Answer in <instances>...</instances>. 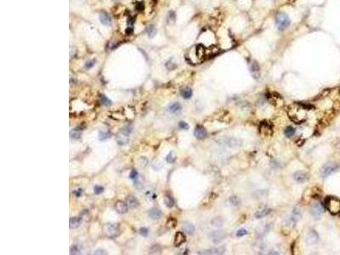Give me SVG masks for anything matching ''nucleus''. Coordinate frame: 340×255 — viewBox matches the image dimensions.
Wrapping results in <instances>:
<instances>
[{
    "label": "nucleus",
    "instance_id": "37998d69",
    "mask_svg": "<svg viewBox=\"0 0 340 255\" xmlns=\"http://www.w3.org/2000/svg\"><path fill=\"white\" fill-rule=\"evenodd\" d=\"M94 63H95V61H88L86 63V68L87 69H89V68H91L92 66L94 65Z\"/></svg>",
    "mask_w": 340,
    "mask_h": 255
},
{
    "label": "nucleus",
    "instance_id": "aec40b11",
    "mask_svg": "<svg viewBox=\"0 0 340 255\" xmlns=\"http://www.w3.org/2000/svg\"><path fill=\"white\" fill-rule=\"evenodd\" d=\"M82 220L78 217H71L69 220V226L71 229H76L79 227Z\"/></svg>",
    "mask_w": 340,
    "mask_h": 255
},
{
    "label": "nucleus",
    "instance_id": "7ed1b4c3",
    "mask_svg": "<svg viewBox=\"0 0 340 255\" xmlns=\"http://www.w3.org/2000/svg\"><path fill=\"white\" fill-rule=\"evenodd\" d=\"M326 206L328 211L332 214H340V200L333 197H329L326 199Z\"/></svg>",
    "mask_w": 340,
    "mask_h": 255
},
{
    "label": "nucleus",
    "instance_id": "6ab92c4d",
    "mask_svg": "<svg viewBox=\"0 0 340 255\" xmlns=\"http://www.w3.org/2000/svg\"><path fill=\"white\" fill-rule=\"evenodd\" d=\"M149 216H150V219H152V220H159L160 218L162 217V211L160 209H158V208H157V207H153L149 212Z\"/></svg>",
    "mask_w": 340,
    "mask_h": 255
},
{
    "label": "nucleus",
    "instance_id": "dca6fc26",
    "mask_svg": "<svg viewBox=\"0 0 340 255\" xmlns=\"http://www.w3.org/2000/svg\"><path fill=\"white\" fill-rule=\"evenodd\" d=\"M186 236L183 232H177L174 237V245L175 246H180L186 242Z\"/></svg>",
    "mask_w": 340,
    "mask_h": 255
},
{
    "label": "nucleus",
    "instance_id": "473e14b6",
    "mask_svg": "<svg viewBox=\"0 0 340 255\" xmlns=\"http://www.w3.org/2000/svg\"><path fill=\"white\" fill-rule=\"evenodd\" d=\"M70 135H71V138H72V139H78L81 136V131L78 130V129H73V130L71 131Z\"/></svg>",
    "mask_w": 340,
    "mask_h": 255
},
{
    "label": "nucleus",
    "instance_id": "6e6552de",
    "mask_svg": "<svg viewBox=\"0 0 340 255\" xmlns=\"http://www.w3.org/2000/svg\"><path fill=\"white\" fill-rule=\"evenodd\" d=\"M225 236H226L225 233L222 230H214V231H212L209 235L213 242H214L215 244H218V243L222 242L225 239Z\"/></svg>",
    "mask_w": 340,
    "mask_h": 255
},
{
    "label": "nucleus",
    "instance_id": "9b49d317",
    "mask_svg": "<svg viewBox=\"0 0 340 255\" xmlns=\"http://www.w3.org/2000/svg\"><path fill=\"white\" fill-rule=\"evenodd\" d=\"M293 179L298 183H305V181L308 180L309 177L304 171H297L293 174Z\"/></svg>",
    "mask_w": 340,
    "mask_h": 255
},
{
    "label": "nucleus",
    "instance_id": "f3484780",
    "mask_svg": "<svg viewBox=\"0 0 340 255\" xmlns=\"http://www.w3.org/2000/svg\"><path fill=\"white\" fill-rule=\"evenodd\" d=\"M126 203L128 205V208L130 209H134L135 207H137L139 206V202L136 198L133 196H129L127 199H126Z\"/></svg>",
    "mask_w": 340,
    "mask_h": 255
},
{
    "label": "nucleus",
    "instance_id": "7c9ffc66",
    "mask_svg": "<svg viewBox=\"0 0 340 255\" xmlns=\"http://www.w3.org/2000/svg\"><path fill=\"white\" fill-rule=\"evenodd\" d=\"M247 233H248V231H247V229L242 228V229H239L236 232V236L237 237H244V236L247 235Z\"/></svg>",
    "mask_w": 340,
    "mask_h": 255
},
{
    "label": "nucleus",
    "instance_id": "4c0bfd02",
    "mask_svg": "<svg viewBox=\"0 0 340 255\" xmlns=\"http://www.w3.org/2000/svg\"><path fill=\"white\" fill-rule=\"evenodd\" d=\"M212 224L215 226H221L223 224V220H221L220 218H215L212 220Z\"/></svg>",
    "mask_w": 340,
    "mask_h": 255
},
{
    "label": "nucleus",
    "instance_id": "c9c22d12",
    "mask_svg": "<svg viewBox=\"0 0 340 255\" xmlns=\"http://www.w3.org/2000/svg\"><path fill=\"white\" fill-rule=\"evenodd\" d=\"M140 233L141 236L146 237L148 236V234H149V230H148L147 228H146V227H141V228L140 229Z\"/></svg>",
    "mask_w": 340,
    "mask_h": 255
},
{
    "label": "nucleus",
    "instance_id": "4468645a",
    "mask_svg": "<svg viewBox=\"0 0 340 255\" xmlns=\"http://www.w3.org/2000/svg\"><path fill=\"white\" fill-rule=\"evenodd\" d=\"M259 130H260V132L262 133L264 135H265V136H267V135H271V134H272L271 128H270V126H269V124L266 123V122H263V123H261L260 127H259Z\"/></svg>",
    "mask_w": 340,
    "mask_h": 255
},
{
    "label": "nucleus",
    "instance_id": "1a4fd4ad",
    "mask_svg": "<svg viewBox=\"0 0 340 255\" xmlns=\"http://www.w3.org/2000/svg\"><path fill=\"white\" fill-rule=\"evenodd\" d=\"M318 241H319V235L317 234L316 231H315V230H310L309 233L306 235L305 242H306V243L309 244V245L315 244Z\"/></svg>",
    "mask_w": 340,
    "mask_h": 255
},
{
    "label": "nucleus",
    "instance_id": "20e7f679",
    "mask_svg": "<svg viewBox=\"0 0 340 255\" xmlns=\"http://www.w3.org/2000/svg\"><path fill=\"white\" fill-rule=\"evenodd\" d=\"M290 19L286 14L279 13L276 16V24L279 30H284L290 25Z\"/></svg>",
    "mask_w": 340,
    "mask_h": 255
},
{
    "label": "nucleus",
    "instance_id": "0eeeda50",
    "mask_svg": "<svg viewBox=\"0 0 340 255\" xmlns=\"http://www.w3.org/2000/svg\"><path fill=\"white\" fill-rule=\"evenodd\" d=\"M323 212H324V208L322 205L319 202H315L310 207V213L314 218H316V219L320 218L323 214Z\"/></svg>",
    "mask_w": 340,
    "mask_h": 255
},
{
    "label": "nucleus",
    "instance_id": "4be33fe9",
    "mask_svg": "<svg viewBox=\"0 0 340 255\" xmlns=\"http://www.w3.org/2000/svg\"><path fill=\"white\" fill-rule=\"evenodd\" d=\"M100 20H101V22L102 24L105 25V26H108V25L111 24L110 16L106 13H105V12L101 13V15H100Z\"/></svg>",
    "mask_w": 340,
    "mask_h": 255
},
{
    "label": "nucleus",
    "instance_id": "a19ab883",
    "mask_svg": "<svg viewBox=\"0 0 340 255\" xmlns=\"http://www.w3.org/2000/svg\"><path fill=\"white\" fill-rule=\"evenodd\" d=\"M230 202H231L232 204H234V205H238L239 202H240L239 199L236 197H230Z\"/></svg>",
    "mask_w": 340,
    "mask_h": 255
},
{
    "label": "nucleus",
    "instance_id": "ea45409f",
    "mask_svg": "<svg viewBox=\"0 0 340 255\" xmlns=\"http://www.w3.org/2000/svg\"><path fill=\"white\" fill-rule=\"evenodd\" d=\"M138 177V172L136 170H132L129 174V178L132 180H135Z\"/></svg>",
    "mask_w": 340,
    "mask_h": 255
},
{
    "label": "nucleus",
    "instance_id": "9d476101",
    "mask_svg": "<svg viewBox=\"0 0 340 255\" xmlns=\"http://www.w3.org/2000/svg\"><path fill=\"white\" fill-rule=\"evenodd\" d=\"M225 251V248L224 247H213L208 250H205L204 252H199L200 254H222L224 253Z\"/></svg>",
    "mask_w": 340,
    "mask_h": 255
},
{
    "label": "nucleus",
    "instance_id": "5701e85b",
    "mask_svg": "<svg viewBox=\"0 0 340 255\" xmlns=\"http://www.w3.org/2000/svg\"><path fill=\"white\" fill-rule=\"evenodd\" d=\"M180 94L183 98H185V99H190L192 96V90L189 87H186V88H183L181 89Z\"/></svg>",
    "mask_w": 340,
    "mask_h": 255
},
{
    "label": "nucleus",
    "instance_id": "bb28decb",
    "mask_svg": "<svg viewBox=\"0 0 340 255\" xmlns=\"http://www.w3.org/2000/svg\"><path fill=\"white\" fill-rule=\"evenodd\" d=\"M291 215L292 216L293 218H295L297 220H299L301 217H302V213H301V211L298 208V207H294V208L292 209V212Z\"/></svg>",
    "mask_w": 340,
    "mask_h": 255
},
{
    "label": "nucleus",
    "instance_id": "39448f33",
    "mask_svg": "<svg viewBox=\"0 0 340 255\" xmlns=\"http://www.w3.org/2000/svg\"><path fill=\"white\" fill-rule=\"evenodd\" d=\"M104 233L107 237L114 238L119 234V227L117 224H106L104 225Z\"/></svg>",
    "mask_w": 340,
    "mask_h": 255
},
{
    "label": "nucleus",
    "instance_id": "412c9836",
    "mask_svg": "<svg viewBox=\"0 0 340 255\" xmlns=\"http://www.w3.org/2000/svg\"><path fill=\"white\" fill-rule=\"evenodd\" d=\"M183 230L187 234H192L195 231V227L193 224L190 223V222H185L183 224Z\"/></svg>",
    "mask_w": 340,
    "mask_h": 255
},
{
    "label": "nucleus",
    "instance_id": "393cba45",
    "mask_svg": "<svg viewBox=\"0 0 340 255\" xmlns=\"http://www.w3.org/2000/svg\"><path fill=\"white\" fill-rule=\"evenodd\" d=\"M297 222H298V220L295 218H293L292 215L289 216L288 218H287V220H286V224H287V226L291 227V228H293L296 225Z\"/></svg>",
    "mask_w": 340,
    "mask_h": 255
},
{
    "label": "nucleus",
    "instance_id": "2eb2a0df",
    "mask_svg": "<svg viewBox=\"0 0 340 255\" xmlns=\"http://www.w3.org/2000/svg\"><path fill=\"white\" fill-rule=\"evenodd\" d=\"M182 110V107H181L180 104L179 103H172L168 106V111L171 113V114H179Z\"/></svg>",
    "mask_w": 340,
    "mask_h": 255
},
{
    "label": "nucleus",
    "instance_id": "e433bc0d",
    "mask_svg": "<svg viewBox=\"0 0 340 255\" xmlns=\"http://www.w3.org/2000/svg\"><path fill=\"white\" fill-rule=\"evenodd\" d=\"M179 127H180V128H181V129H183V130H187V129H189V125L187 124V123L184 122V121L180 122V123H179Z\"/></svg>",
    "mask_w": 340,
    "mask_h": 255
},
{
    "label": "nucleus",
    "instance_id": "423d86ee",
    "mask_svg": "<svg viewBox=\"0 0 340 255\" xmlns=\"http://www.w3.org/2000/svg\"><path fill=\"white\" fill-rule=\"evenodd\" d=\"M338 168V166L335 163H327L322 167L321 175L322 176L323 178H326V177L331 175L332 174H333L334 172L337 171Z\"/></svg>",
    "mask_w": 340,
    "mask_h": 255
},
{
    "label": "nucleus",
    "instance_id": "cd10ccee",
    "mask_svg": "<svg viewBox=\"0 0 340 255\" xmlns=\"http://www.w3.org/2000/svg\"><path fill=\"white\" fill-rule=\"evenodd\" d=\"M175 160H176V155H175V153L173 151H170L168 154V156H167V157H166V161L168 163H173L175 162Z\"/></svg>",
    "mask_w": 340,
    "mask_h": 255
},
{
    "label": "nucleus",
    "instance_id": "f704fd0d",
    "mask_svg": "<svg viewBox=\"0 0 340 255\" xmlns=\"http://www.w3.org/2000/svg\"><path fill=\"white\" fill-rule=\"evenodd\" d=\"M94 191L95 194L99 195V194H101L104 191V188L102 186H101V185H95L94 187Z\"/></svg>",
    "mask_w": 340,
    "mask_h": 255
},
{
    "label": "nucleus",
    "instance_id": "c85d7f7f",
    "mask_svg": "<svg viewBox=\"0 0 340 255\" xmlns=\"http://www.w3.org/2000/svg\"><path fill=\"white\" fill-rule=\"evenodd\" d=\"M295 128H294L291 127V126H289V127H287L286 129H285V135L287 137H292L294 135V134H295Z\"/></svg>",
    "mask_w": 340,
    "mask_h": 255
},
{
    "label": "nucleus",
    "instance_id": "c756f323",
    "mask_svg": "<svg viewBox=\"0 0 340 255\" xmlns=\"http://www.w3.org/2000/svg\"><path fill=\"white\" fill-rule=\"evenodd\" d=\"M110 138V134L108 132H106V131H101V132L99 133V140L100 141H106V140H107V139H109Z\"/></svg>",
    "mask_w": 340,
    "mask_h": 255
},
{
    "label": "nucleus",
    "instance_id": "a878e982",
    "mask_svg": "<svg viewBox=\"0 0 340 255\" xmlns=\"http://www.w3.org/2000/svg\"><path fill=\"white\" fill-rule=\"evenodd\" d=\"M164 203L166 204V206L168 207H172L174 205V201H173V199L171 197L166 196L164 197Z\"/></svg>",
    "mask_w": 340,
    "mask_h": 255
},
{
    "label": "nucleus",
    "instance_id": "72a5a7b5",
    "mask_svg": "<svg viewBox=\"0 0 340 255\" xmlns=\"http://www.w3.org/2000/svg\"><path fill=\"white\" fill-rule=\"evenodd\" d=\"M70 253L71 254H78L80 253V249L78 248V245H73L70 248Z\"/></svg>",
    "mask_w": 340,
    "mask_h": 255
},
{
    "label": "nucleus",
    "instance_id": "a211bd4d",
    "mask_svg": "<svg viewBox=\"0 0 340 255\" xmlns=\"http://www.w3.org/2000/svg\"><path fill=\"white\" fill-rule=\"evenodd\" d=\"M270 212H271V209L269 208V207H263V208L259 209V210L255 213L254 216H255L256 219H261V218H263V217H265V216L268 215Z\"/></svg>",
    "mask_w": 340,
    "mask_h": 255
},
{
    "label": "nucleus",
    "instance_id": "f8f14e48",
    "mask_svg": "<svg viewBox=\"0 0 340 255\" xmlns=\"http://www.w3.org/2000/svg\"><path fill=\"white\" fill-rule=\"evenodd\" d=\"M194 135L197 139H199V140H203V139H205L207 137L208 134H207L206 129L203 126H197V127L195 128Z\"/></svg>",
    "mask_w": 340,
    "mask_h": 255
},
{
    "label": "nucleus",
    "instance_id": "ddd939ff",
    "mask_svg": "<svg viewBox=\"0 0 340 255\" xmlns=\"http://www.w3.org/2000/svg\"><path fill=\"white\" fill-rule=\"evenodd\" d=\"M115 208L116 210L117 211V213L123 214H126L128 212V207L127 203L122 202V201H117L115 203Z\"/></svg>",
    "mask_w": 340,
    "mask_h": 255
},
{
    "label": "nucleus",
    "instance_id": "2f4dec72",
    "mask_svg": "<svg viewBox=\"0 0 340 255\" xmlns=\"http://www.w3.org/2000/svg\"><path fill=\"white\" fill-rule=\"evenodd\" d=\"M101 103L104 105V106H108L111 104V101L106 96V95H104V94H101Z\"/></svg>",
    "mask_w": 340,
    "mask_h": 255
},
{
    "label": "nucleus",
    "instance_id": "b1692460",
    "mask_svg": "<svg viewBox=\"0 0 340 255\" xmlns=\"http://www.w3.org/2000/svg\"><path fill=\"white\" fill-rule=\"evenodd\" d=\"M269 228H270V225H269V224H266V225L262 226V227L259 229V231H258V237H264L265 234L269 231Z\"/></svg>",
    "mask_w": 340,
    "mask_h": 255
},
{
    "label": "nucleus",
    "instance_id": "f257e3e1",
    "mask_svg": "<svg viewBox=\"0 0 340 255\" xmlns=\"http://www.w3.org/2000/svg\"><path fill=\"white\" fill-rule=\"evenodd\" d=\"M216 142L218 145L228 146L232 149H238L243 145V141L234 137H222L218 139Z\"/></svg>",
    "mask_w": 340,
    "mask_h": 255
},
{
    "label": "nucleus",
    "instance_id": "58836bf2",
    "mask_svg": "<svg viewBox=\"0 0 340 255\" xmlns=\"http://www.w3.org/2000/svg\"><path fill=\"white\" fill-rule=\"evenodd\" d=\"M146 31H147L148 35L150 36V37H152L155 33L154 27H153V26H149V27H147V29H146Z\"/></svg>",
    "mask_w": 340,
    "mask_h": 255
},
{
    "label": "nucleus",
    "instance_id": "c03bdc74",
    "mask_svg": "<svg viewBox=\"0 0 340 255\" xmlns=\"http://www.w3.org/2000/svg\"><path fill=\"white\" fill-rule=\"evenodd\" d=\"M94 254H106V253H105V251L99 249V250L94 251Z\"/></svg>",
    "mask_w": 340,
    "mask_h": 255
},
{
    "label": "nucleus",
    "instance_id": "79ce46f5",
    "mask_svg": "<svg viewBox=\"0 0 340 255\" xmlns=\"http://www.w3.org/2000/svg\"><path fill=\"white\" fill-rule=\"evenodd\" d=\"M73 193H74V195H75L77 197H79L80 196L82 195V193H83V190H82V189L76 190H74V191H73Z\"/></svg>",
    "mask_w": 340,
    "mask_h": 255
},
{
    "label": "nucleus",
    "instance_id": "f03ea898",
    "mask_svg": "<svg viewBox=\"0 0 340 255\" xmlns=\"http://www.w3.org/2000/svg\"><path fill=\"white\" fill-rule=\"evenodd\" d=\"M133 131L132 125H127L117 135V141L119 145H126L129 141V135Z\"/></svg>",
    "mask_w": 340,
    "mask_h": 255
}]
</instances>
